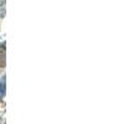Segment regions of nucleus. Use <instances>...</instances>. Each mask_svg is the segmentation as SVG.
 <instances>
[{"instance_id":"nucleus-2","label":"nucleus","mask_w":124,"mask_h":124,"mask_svg":"<svg viewBox=\"0 0 124 124\" xmlns=\"http://www.w3.org/2000/svg\"><path fill=\"white\" fill-rule=\"evenodd\" d=\"M4 65V54L0 52V66Z\"/></svg>"},{"instance_id":"nucleus-1","label":"nucleus","mask_w":124,"mask_h":124,"mask_svg":"<svg viewBox=\"0 0 124 124\" xmlns=\"http://www.w3.org/2000/svg\"><path fill=\"white\" fill-rule=\"evenodd\" d=\"M4 93H5V87H4V85L1 83V82H0V97H3Z\"/></svg>"}]
</instances>
